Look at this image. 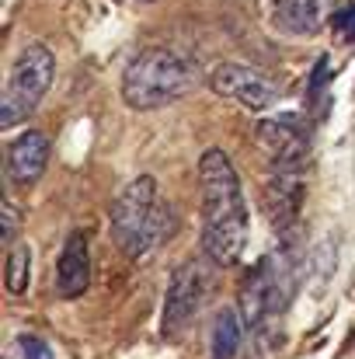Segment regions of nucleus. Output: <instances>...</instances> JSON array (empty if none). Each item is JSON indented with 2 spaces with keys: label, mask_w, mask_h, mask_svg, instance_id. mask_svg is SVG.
<instances>
[{
  "label": "nucleus",
  "mask_w": 355,
  "mask_h": 359,
  "mask_svg": "<svg viewBox=\"0 0 355 359\" xmlns=\"http://www.w3.org/2000/svg\"><path fill=\"white\" fill-rule=\"evenodd\" d=\"M335 32H338L342 39H352L355 42V7H345V11L335 14Z\"/></svg>",
  "instance_id": "obj_16"
},
{
  "label": "nucleus",
  "mask_w": 355,
  "mask_h": 359,
  "mask_svg": "<svg viewBox=\"0 0 355 359\" xmlns=\"http://www.w3.org/2000/svg\"><path fill=\"white\" fill-rule=\"evenodd\" d=\"M88 286H91V251H88V238L74 231L56 262V293L63 300H77Z\"/></svg>",
  "instance_id": "obj_9"
},
{
  "label": "nucleus",
  "mask_w": 355,
  "mask_h": 359,
  "mask_svg": "<svg viewBox=\"0 0 355 359\" xmlns=\"http://www.w3.org/2000/svg\"><path fill=\"white\" fill-rule=\"evenodd\" d=\"M49 168V136L39 129L21 133L7 147V182L14 189H32Z\"/></svg>",
  "instance_id": "obj_8"
},
{
  "label": "nucleus",
  "mask_w": 355,
  "mask_h": 359,
  "mask_svg": "<svg viewBox=\"0 0 355 359\" xmlns=\"http://www.w3.org/2000/svg\"><path fill=\"white\" fill-rule=\"evenodd\" d=\"M237 349H240V321L234 311H220L213 321V335H209V356L234 359Z\"/></svg>",
  "instance_id": "obj_13"
},
{
  "label": "nucleus",
  "mask_w": 355,
  "mask_h": 359,
  "mask_svg": "<svg viewBox=\"0 0 355 359\" xmlns=\"http://www.w3.org/2000/svg\"><path fill=\"white\" fill-rule=\"evenodd\" d=\"M199 84L195 63H188L174 49H146L129 60L122 74V102L136 112L164 109L185 95H192Z\"/></svg>",
  "instance_id": "obj_2"
},
{
  "label": "nucleus",
  "mask_w": 355,
  "mask_h": 359,
  "mask_svg": "<svg viewBox=\"0 0 355 359\" xmlns=\"http://www.w3.org/2000/svg\"><path fill=\"white\" fill-rule=\"evenodd\" d=\"M254 143L265 154V161H272L275 171H303V161L310 154V140L307 133L289 119H265L254 129Z\"/></svg>",
  "instance_id": "obj_7"
},
{
  "label": "nucleus",
  "mask_w": 355,
  "mask_h": 359,
  "mask_svg": "<svg viewBox=\"0 0 355 359\" xmlns=\"http://www.w3.org/2000/svg\"><path fill=\"white\" fill-rule=\"evenodd\" d=\"M139 4H153V0H139Z\"/></svg>",
  "instance_id": "obj_19"
},
{
  "label": "nucleus",
  "mask_w": 355,
  "mask_h": 359,
  "mask_svg": "<svg viewBox=\"0 0 355 359\" xmlns=\"http://www.w3.org/2000/svg\"><path fill=\"white\" fill-rule=\"evenodd\" d=\"M300 171H275V178L265 189V206L272 213V224L279 231L293 227L300 217V203H303V189H300Z\"/></svg>",
  "instance_id": "obj_10"
},
{
  "label": "nucleus",
  "mask_w": 355,
  "mask_h": 359,
  "mask_svg": "<svg viewBox=\"0 0 355 359\" xmlns=\"http://www.w3.org/2000/svg\"><path fill=\"white\" fill-rule=\"evenodd\" d=\"M4 359H21V353H18V346H14V349H7V356Z\"/></svg>",
  "instance_id": "obj_18"
},
{
  "label": "nucleus",
  "mask_w": 355,
  "mask_h": 359,
  "mask_svg": "<svg viewBox=\"0 0 355 359\" xmlns=\"http://www.w3.org/2000/svg\"><path fill=\"white\" fill-rule=\"evenodd\" d=\"M32 279V248L28 244H14L7 255V269H4V283L11 293H25Z\"/></svg>",
  "instance_id": "obj_14"
},
{
  "label": "nucleus",
  "mask_w": 355,
  "mask_h": 359,
  "mask_svg": "<svg viewBox=\"0 0 355 359\" xmlns=\"http://www.w3.org/2000/svg\"><path fill=\"white\" fill-rule=\"evenodd\" d=\"M275 7V21L293 32V35H310L317 32L321 21V0H272Z\"/></svg>",
  "instance_id": "obj_12"
},
{
  "label": "nucleus",
  "mask_w": 355,
  "mask_h": 359,
  "mask_svg": "<svg viewBox=\"0 0 355 359\" xmlns=\"http://www.w3.org/2000/svg\"><path fill=\"white\" fill-rule=\"evenodd\" d=\"M199 189H202V248L213 265H237L247 248V203L234 164L223 150L202 154Z\"/></svg>",
  "instance_id": "obj_1"
},
{
  "label": "nucleus",
  "mask_w": 355,
  "mask_h": 359,
  "mask_svg": "<svg viewBox=\"0 0 355 359\" xmlns=\"http://www.w3.org/2000/svg\"><path fill=\"white\" fill-rule=\"evenodd\" d=\"M14 346H18L21 359H56L53 346H49L46 339H39V335H18Z\"/></svg>",
  "instance_id": "obj_15"
},
{
  "label": "nucleus",
  "mask_w": 355,
  "mask_h": 359,
  "mask_svg": "<svg viewBox=\"0 0 355 359\" xmlns=\"http://www.w3.org/2000/svg\"><path fill=\"white\" fill-rule=\"evenodd\" d=\"M209 88L220 98L237 102L247 112H265L282 98V88L265 70H254V67H244V63H220L209 74Z\"/></svg>",
  "instance_id": "obj_6"
},
{
  "label": "nucleus",
  "mask_w": 355,
  "mask_h": 359,
  "mask_svg": "<svg viewBox=\"0 0 355 359\" xmlns=\"http://www.w3.org/2000/svg\"><path fill=\"white\" fill-rule=\"evenodd\" d=\"M53 77H56L53 53L42 42H28L18 53V60L11 63V74H7V84L0 95V126L11 129L21 119H28L39 109V102L46 98Z\"/></svg>",
  "instance_id": "obj_4"
},
{
  "label": "nucleus",
  "mask_w": 355,
  "mask_h": 359,
  "mask_svg": "<svg viewBox=\"0 0 355 359\" xmlns=\"http://www.w3.org/2000/svg\"><path fill=\"white\" fill-rule=\"evenodd\" d=\"M213 290V272L202 258H188L174 269L167 297H164V318H160V332L164 339H178L185 335V328L199 318L206 297Z\"/></svg>",
  "instance_id": "obj_5"
},
{
  "label": "nucleus",
  "mask_w": 355,
  "mask_h": 359,
  "mask_svg": "<svg viewBox=\"0 0 355 359\" xmlns=\"http://www.w3.org/2000/svg\"><path fill=\"white\" fill-rule=\"evenodd\" d=\"M0 220H4L0 241H4V244H11V241H14V231H18V213H14V206H11V203H4V206H0Z\"/></svg>",
  "instance_id": "obj_17"
},
{
  "label": "nucleus",
  "mask_w": 355,
  "mask_h": 359,
  "mask_svg": "<svg viewBox=\"0 0 355 359\" xmlns=\"http://www.w3.org/2000/svg\"><path fill=\"white\" fill-rule=\"evenodd\" d=\"M171 227V206L157 199V182L150 175L132 178L112 203V238L129 255L139 258Z\"/></svg>",
  "instance_id": "obj_3"
},
{
  "label": "nucleus",
  "mask_w": 355,
  "mask_h": 359,
  "mask_svg": "<svg viewBox=\"0 0 355 359\" xmlns=\"http://www.w3.org/2000/svg\"><path fill=\"white\" fill-rule=\"evenodd\" d=\"M275 311V276L268 272V262H258V269L240 286V314L247 328H258Z\"/></svg>",
  "instance_id": "obj_11"
}]
</instances>
